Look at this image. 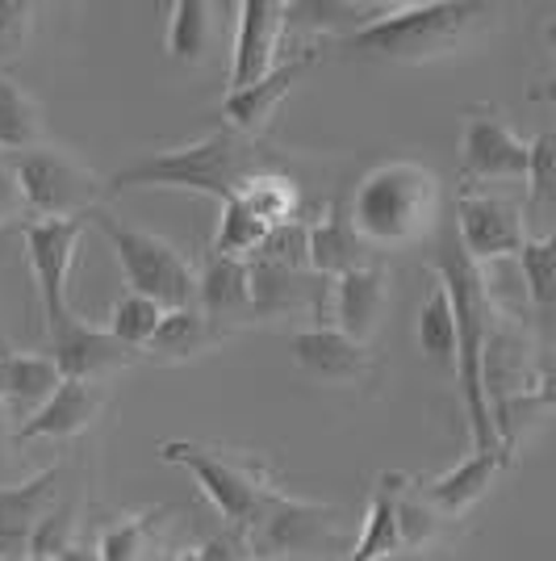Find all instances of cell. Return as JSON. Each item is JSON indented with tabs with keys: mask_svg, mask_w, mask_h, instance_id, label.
<instances>
[{
	"mask_svg": "<svg viewBox=\"0 0 556 561\" xmlns=\"http://www.w3.org/2000/svg\"><path fill=\"white\" fill-rule=\"evenodd\" d=\"M436 273L448 302H452V323H456V381H461L464 415L473 432V448H507L494 432V402L486 386V352L494 340V294H489L486 268H477L461 252L456 231L443 227L436 231V252L427 260Z\"/></svg>",
	"mask_w": 556,
	"mask_h": 561,
	"instance_id": "6da1fadb",
	"label": "cell"
},
{
	"mask_svg": "<svg viewBox=\"0 0 556 561\" xmlns=\"http://www.w3.org/2000/svg\"><path fill=\"white\" fill-rule=\"evenodd\" d=\"M259 172H285V156L264 139H243L234 130H213L206 139L167 147L160 156H142L105 181V197L126 188H188L206 193L218 206L239 197Z\"/></svg>",
	"mask_w": 556,
	"mask_h": 561,
	"instance_id": "7a4b0ae2",
	"label": "cell"
},
{
	"mask_svg": "<svg viewBox=\"0 0 556 561\" xmlns=\"http://www.w3.org/2000/svg\"><path fill=\"white\" fill-rule=\"evenodd\" d=\"M498 18V4L482 0H410L394 9H377L339 43L351 55L377 64H431L468 47Z\"/></svg>",
	"mask_w": 556,
	"mask_h": 561,
	"instance_id": "3957f363",
	"label": "cell"
},
{
	"mask_svg": "<svg viewBox=\"0 0 556 561\" xmlns=\"http://www.w3.org/2000/svg\"><path fill=\"white\" fill-rule=\"evenodd\" d=\"M348 222L369 248H415L440 231V176L415 160H385L360 176Z\"/></svg>",
	"mask_w": 556,
	"mask_h": 561,
	"instance_id": "277c9868",
	"label": "cell"
},
{
	"mask_svg": "<svg viewBox=\"0 0 556 561\" xmlns=\"http://www.w3.org/2000/svg\"><path fill=\"white\" fill-rule=\"evenodd\" d=\"M160 457L167 466H181L193 473L213 512L227 519V533L243 540L259 507L280 491L277 466L247 448H222L206 440H163Z\"/></svg>",
	"mask_w": 556,
	"mask_h": 561,
	"instance_id": "5b68a950",
	"label": "cell"
},
{
	"mask_svg": "<svg viewBox=\"0 0 556 561\" xmlns=\"http://www.w3.org/2000/svg\"><path fill=\"white\" fill-rule=\"evenodd\" d=\"M93 222L96 231L109 239L130 294L151 298L160 310L197 306V268H193V260L176 243H167L163 234L126 227V222H117L114 214L105 210H93Z\"/></svg>",
	"mask_w": 556,
	"mask_h": 561,
	"instance_id": "8992f818",
	"label": "cell"
},
{
	"mask_svg": "<svg viewBox=\"0 0 556 561\" xmlns=\"http://www.w3.org/2000/svg\"><path fill=\"white\" fill-rule=\"evenodd\" d=\"M13 185L30 222L55 218H89L105 202V181L89 164H80L63 147H34L9 160Z\"/></svg>",
	"mask_w": 556,
	"mask_h": 561,
	"instance_id": "52a82bcc",
	"label": "cell"
},
{
	"mask_svg": "<svg viewBox=\"0 0 556 561\" xmlns=\"http://www.w3.org/2000/svg\"><path fill=\"white\" fill-rule=\"evenodd\" d=\"M344 537V512L331 503H310L293 494L277 491L252 528L243 533V549H255L264 561H298V558H326L339 549Z\"/></svg>",
	"mask_w": 556,
	"mask_h": 561,
	"instance_id": "ba28073f",
	"label": "cell"
},
{
	"mask_svg": "<svg viewBox=\"0 0 556 561\" xmlns=\"http://www.w3.org/2000/svg\"><path fill=\"white\" fill-rule=\"evenodd\" d=\"M528 176V139L507 122L498 105H468L461 130L464 188L502 185Z\"/></svg>",
	"mask_w": 556,
	"mask_h": 561,
	"instance_id": "9c48e42d",
	"label": "cell"
},
{
	"mask_svg": "<svg viewBox=\"0 0 556 561\" xmlns=\"http://www.w3.org/2000/svg\"><path fill=\"white\" fill-rule=\"evenodd\" d=\"M456 243L477 268H486L494 260H507L523 248L528 239V218L523 202L498 197L489 188H461L456 197Z\"/></svg>",
	"mask_w": 556,
	"mask_h": 561,
	"instance_id": "30bf717a",
	"label": "cell"
},
{
	"mask_svg": "<svg viewBox=\"0 0 556 561\" xmlns=\"http://www.w3.org/2000/svg\"><path fill=\"white\" fill-rule=\"evenodd\" d=\"M84 231H89L84 218H55V222H25L22 227L30 273L38 280V298H43V314H47V331L71 319L68 280Z\"/></svg>",
	"mask_w": 556,
	"mask_h": 561,
	"instance_id": "8fae6325",
	"label": "cell"
},
{
	"mask_svg": "<svg viewBox=\"0 0 556 561\" xmlns=\"http://www.w3.org/2000/svg\"><path fill=\"white\" fill-rule=\"evenodd\" d=\"M239 25H234V55H231V76H227V89H252L259 84L268 71L277 68V50L280 38L289 30V4L280 0H243L239 9Z\"/></svg>",
	"mask_w": 556,
	"mask_h": 561,
	"instance_id": "7c38bea8",
	"label": "cell"
},
{
	"mask_svg": "<svg viewBox=\"0 0 556 561\" xmlns=\"http://www.w3.org/2000/svg\"><path fill=\"white\" fill-rule=\"evenodd\" d=\"M293 348V365L305 377L335 386V390H356V386H369L377 377V356L369 344H356L348 335H339L335 328H305L289 340Z\"/></svg>",
	"mask_w": 556,
	"mask_h": 561,
	"instance_id": "4fadbf2b",
	"label": "cell"
},
{
	"mask_svg": "<svg viewBox=\"0 0 556 561\" xmlns=\"http://www.w3.org/2000/svg\"><path fill=\"white\" fill-rule=\"evenodd\" d=\"M318 55H323V50L305 47V50H298V55H289L285 64H277V68L259 80V84L239 89V93H227V101H222L227 130L243 135V139H264V135H268V126H273V117H277L280 101H285V96L293 93L305 76L314 71Z\"/></svg>",
	"mask_w": 556,
	"mask_h": 561,
	"instance_id": "5bb4252c",
	"label": "cell"
},
{
	"mask_svg": "<svg viewBox=\"0 0 556 561\" xmlns=\"http://www.w3.org/2000/svg\"><path fill=\"white\" fill-rule=\"evenodd\" d=\"M47 356L55 360V369H59L63 381H101V386H105V377L121 374V369H130L139 360V352L117 344L105 328L80 323L76 314L50 331Z\"/></svg>",
	"mask_w": 556,
	"mask_h": 561,
	"instance_id": "9a60e30c",
	"label": "cell"
},
{
	"mask_svg": "<svg viewBox=\"0 0 556 561\" xmlns=\"http://www.w3.org/2000/svg\"><path fill=\"white\" fill-rule=\"evenodd\" d=\"M105 402H109V390L101 381H59V390L30 420L18 423L13 445H38V440L63 445V440H76L101 420Z\"/></svg>",
	"mask_w": 556,
	"mask_h": 561,
	"instance_id": "2e32d148",
	"label": "cell"
},
{
	"mask_svg": "<svg viewBox=\"0 0 556 561\" xmlns=\"http://www.w3.org/2000/svg\"><path fill=\"white\" fill-rule=\"evenodd\" d=\"M197 310L222 340L239 328L255 323V298H252V264L231 256H206V268L197 273Z\"/></svg>",
	"mask_w": 556,
	"mask_h": 561,
	"instance_id": "e0dca14e",
	"label": "cell"
},
{
	"mask_svg": "<svg viewBox=\"0 0 556 561\" xmlns=\"http://www.w3.org/2000/svg\"><path fill=\"white\" fill-rule=\"evenodd\" d=\"M510 466V448H473L461 466L431 478V482H415V491L443 515V519H461L468 515L498 482V473Z\"/></svg>",
	"mask_w": 556,
	"mask_h": 561,
	"instance_id": "ac0fdd59",
	"label": "cell"
},
{
	"mask_svg": "<svg viewBox=\"0 0 556 561\" xmlns=\"http://www.w3.org/2000/svg\"><path fill=\"white\" fill-rule=\"evenodd\" d=\"M369 264L372 248L351 231L344 202H326V210L305 222V268L314 277L335 280L356 273V268H369Z\"/></svg>",
	"mask_w": 556,
	"mask_h": 561,
	"instance_id": "d6986e66",
	"label": "cell"
},
{
	"mask_svg": "<svg viewBox=\"0 0 556 561\" xmlns=\"http://www.w3.org/2000/svg\"><path fill=\"white\" fill-rule=\"evenodd\" d=\"M390 289H394V277L381 264H369V268H356L348 277L331 280L326 298L335 310V331L356 340V344H369L372 331L381 328L385 306H390Z\"/></svg>",
	"mask_w": 556,
	"mask_h": 561,
	"instance_id": "ffe728a7",
	"label": "cell"
},
{
	"mask_svg": "<svg viewBox=\"0 0 556 561\" xmlns=\"http://www.w3.org/2000/svg\"><path fill=\"white\" fill-rule=\"evenodd\" d=\"M415 478L402 469H381L369 494V512H364V528L356 545L348 549L344 561H394L402 558V540H397V499L406 494Z\"/></svg>",
	"mask_w": 556,
	"mask_h": 561,
	"instance_id": "44dd1931",
	"label": "cell"
},
{
	"mask_svg": "<svg viewBox=\"0 0 556 561\" xmlns=\"http://www.w3.org/2000/svg\"><path fill=\"white\" fill-rule=\"evenodd\" d=\"M63 469L50 466L30 482L0 486V558H25V545L34 537L38 519L55 507V482Z\"/></svg>",
	"mask_w": 556,
	"mask_h": 561,
	"instance_id": "7402d4cb",
	"label": "cell"
},
{
	"mask_svg": "<svg viewBox=\"0 0 556 561\" xmlns=\"http://www.w3.org/2000/svg\"><path fill=\"white\" fill-rule=\"evenodd\" d=\"M218 4L209 0H176L167 4V34H163V50L172 64L181 68H201L209 59V47L218 38Z\"/></svg>",
	"mask_w": 556,
	"mask_h": 561,
	"instance_id": "603a6c76",
	"label": "cell"
},
{
	"mask_svg": "<svg viewBox=\"0 0 556 561\" xmlns=\"http://www.w3.org/2000/svg\"><path fill=\"white\" fill-rule=\"evenodd\" d=\"M222 335L209 328L206 314L197 306H185V310H163L160 328L147 340L142 356L160 360V365H185V360H197L206 356L209 348H218Z\"/></svg>",
	"mask_w": 556,
	"mask_h": 561,
	"instance_id": "cb8c5ba5",
	"label": "cell"
},
{
	"mask_svg": "<svg viewBox=\"0 0 556 561\" xmlns=\"http://www.w3.org/2000/svg\"><path fill=\"white\" fill-rule=\"evenodd\" d=\"M0 360H4V402H9V411H13L18 420H30V415L59 390V381H63L47 352L4 348Z\"/></svg>",
	"mask_w": 556,
	"mask_h": 561,
	"instance_id": "d4e9b609",
	"label": "cell"
},
{
	"mask_svg": "<svg viewBox=\"0 0 556 561\" xmlns=\"http://www.w3.org/2000/svg\"><path fill=\"white\" fill-rule=\"evenodd\" d=\"M34 147H47L43 110L13 76L0 71V156H22Z\"/></svg>",
	"mask_w": 556,
	"mask_h": 561,
	"instance_id": "484cf974",
	"label": "cell"
},
{
	"mask_svg": "<svg viewBox=\"0 0 556 561\" xmlns=\"http://www.w3.org/2000/svg\"><path fill=\"white\" fill-rule=\"evenodd\" d=\"M239 202L273 231L285 222H298L302 218V188L289 172H259L252 185L239 193Z\"/></svg>",
	"mask_w": 556,
	"mask_h": 561,
	"instance_id": "4316f807",
	"label": "cell"
},
{
	"mask_svg": "<svg viewBox=\"0 0 556 561\" xmlns=\"http://www.w3.org/2000/svg\"><path fill=\"white\" fill-rule=\"evenodd\" d=\"M418 352L431 360V365H443V369H456V323H452V302H448V289L440 280L431 285V294L418 306Z\"/></svg>",
	"mask_w": 556,
	"mask_h": 561,
	"instance_id": "83f0119b",
	"label": "cell"
},
{
	"mask_svg": "<svg viewBox=\"0 0 556 561\" xmlns=\"http://www.w3.org/2000/svg\"><path fill=\"white\" fill-rule=\"evenodd\" d=\"M167 507L160 512H139V515H126L117 519L109 528H101V537L93 540L96 558L101 561H142L147 549H151V537H155V524H160Z\"/></svg>",
	"mask_w": 556,
	"mask_h": 561,
	"instance_id": "f1b7e54d",
	"label": "cell"
},
{
	"mask_svg": "<svg viewBox=\"0 0 556 561\" xmlns=\"http://www.w3.org/2000/svg\"><path fill=\"white\" fill-rule=\"evenodd\" d=\"M514 256L523 268V285H528L532 306L540 314H548L556 298V239L553 234H528Z\"/></svg>",
	"mask_w": 556,
	"mask_h": 561,
	"instance_id": "f546056e",
	"label": "cell"
},
{
	"mask_svg": "<svg viewBox=\"0 0 556 561\" xmlns=\"http://www.w3.org/2000/svg\"><path fill=\"white\" fill-rule=\"evenodd\" d=\"M523 218H540L556 197V135L540 130L528 139V176H523Z\"/></svg>",
	"mask_w": 556,
	"mask_h": 561,
	"instance_id": "4dcf8cb0",
	"label": "cell"
},
{
	"mask_svg": "<svg viewBox=\"0 0 556 561\" xmlns=\"http://www.w3.org/2000/svg\"><path fill=\"white\" fill-rule=\"evenodd\" d=\"M264 239H268V227L239 197L222 202V218H218V234H213V256L252 260Z\"/></svg>",
	"mask_w": 556,
	"mask_h": 561,
	"instance_id": "1f68e13d",
	"label": "cell"
},
{
	"mask_svg": "<svg viewBox=\"0 0 556 561\" xmlns=\"http://www.w3.org/2000/svg\"><path fill=\"white\" fill-rule=\"evenodd\" d=\"M415 482H410L406 494L397 499V540H402V553L436 549V545L443 540V524H448V519H443V515L415 491Z\"/></svg>",
	"mask_w": 556,
	"mask_h": 561,
	"instance_id": "d6a6232c",
	"label": "cell"
},
{
	"mask_svg": "<svg viewBox=\"0 0 556 561\" xmlns=\"http://www.w3.org/2000/svg\"><path fill=\"white\" fill-rule=\"evenodd\" d=\"M160 319H163V310L151 298H139V294H121L114 302V310H109V335H114L117 344H126L130 352H139L147 348V340L155 335V328H160Z\"/></svg>",
	"mask_w": 556,
	"mask_h": 561,
	"instance_id": "836d02e7",
	"label": "cell"
},
{
	"mask_svg": "<svg viewBox=\"0 0 556 561\" xmlns=\"http://www.w3.org/2000/svg\"><path fill=\"white\" fill-rule=\"evenodd\" d=\"M252 260L273 264V268H289V273H310V268H305V218L285 222V227H273Z\"/></svg>",
	"mask_w": 556,
	"mask_h": 561,
	"instance_id": "e575fe53",
	"label": "cell"
},
{
	"mask_svg": "<svg viewBox=\"0 0 556 561\" xmlns=\"http://www.w3.org/2000/svg\"><path fill=\"white\" fill-rule=\"evenodd\" d=\"M34 25H38V4H30V0H0V68L13 64L30 47Z\"/></svg>",
	"mask_w": 556,
	"mask_h": 561,
	"instance_id": "d590c367",
	"label": "cell"
},
{
	"mask_svg": "<svg viewBox=\"0 0 556 561\" xmlns=\"http://www.w3.org/2000/svg\"><path fill=\"white\" fill-rule=\"evenodd\" d=\"M71 533H76V503H63V507H50L43 519H38V528H34V537L25 545V558H59L63 549H68Z\"/></svg>",
	"mask_w": 556,
	"mask_h": 561,
	"instance_id": "8d00e7d4",
	"label": "cell"
},
{
	"mask_svg": "<svg viewBox=\"0 0 556 561\" xmlns=\"http://www.w3.org/2000/svg\"><path fill=\"white\" fill-rule=\"evenodd\" d=\"M176 561H247V558H243V540L234 537V533H218V537L201 540L193 549H181Z\"/></svg>",
	"mask_w": 556,
	"mask_h": 561,
	"instance_id": "74e56055",
	"label": "cell"
},
{
	"mask_svg": "<svg viewBox=\"0 0 556 561\" xmlns=\"http://www.w3.org/2000/svg\"><path fill=\"white\" fill-rule=\"evenodd\" d=\"M9 218H22V197H18V185H13L9 160H0V222H9Z\"/></svg>",
	"mask_w": 556,
	"mask_h": 561,
	"instance_id": "f35d334b",
	"label": "cell"
},
{
	"mask_svg": "<svg viewBox=\"0 0 556 561\" xmlns=\"http://www.w3.org/2000/svg\"><path fill=\"white\" fill-rule=\"evenodd\" d=\"M55 561H101V558H96L93 545H80V540H71L68 549H63V553H59Z\"/></svg>",
	"mask_w": 556,
	"mask_h": 561,
	"instance_id": "ab89813d",
	"label": "cell"
},
{
	"mask_svg": "<svg viewBox=\"0 0 556 561\" xmlns=\"http://www.w3.org/2000/svg\"><path fill=\"white\" fill-rule=\"evenodd\" d=\"M4 352V348H0ZM0 402H4V360H0Z\"/></svg>",
	"mask_w": 556,
	"mask_h": 561,
	"instance_id": "60d3db41",
	"label": "cell"
},
{
	"mask_svg": "<svg viewBox=\"0 0 556 561\" xmlns=\"http://www.w3.org/2000/svg\"><path fill=\"white\" fill-rule=\"evenodd\" d=\"M25 561H50V558H25Z\"/></svg>",
	"mask_w": 556,
	"mask_h": 561,
	"instance_id": "b9f144b4",
	"label": "cell"
},
{
	"mask_svg": "<svg viewBox=\"0 0 556 561\" xmlns=\"http://www.w3.org/2000/svg\"><path fill=\"white\" fill-rule=\"evenodd\" d=\"M0 561H25V558H0Z\"/></svg>",
	"mask_w": 556,
	"mask_h": 561,
	"instance_id": "7bdbcfd3",
	"label": "cell"
},
{
	"mask_svg": "<svg viewBox=\"0 0 556 561\" xmlns=\"http://www.w3.org/2000/svg\"><path fill=\"white\" fill-rule=\"evenodd\" d=\"M255 561H264V558H255Z\"/></svg>",
	"mask_w": 556,
	"mask_h": 561,
	"instance_id": "ee69618b",
	"label": "cell"
}]
</instances>
